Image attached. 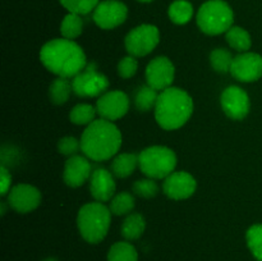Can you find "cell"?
<instances>
[{
    "instance_id": "5bb4252c",
    "label": "cell",
    "mask_w": 262,
    "mask_h": 261,
    "mask_svg": "<svg viewBox=\"0 0 262 261\" xmlns=\"http://www.w3.org/2000/svg\"><path fill=\"white\" fill-rule=\"evenodd\" d=\"M41 193L36 187L30 186V184H17L10 189L8 194V204L20 214H26L40 205Z\"/></svg>"
},
{
    "instance_id": "e575fe53",
    "label": "cell",
    "mask_w": 262,
    "mask_h": 261,
    "mask_svg": "<svg viewBox=\"0 0 262 261\" xmlns=\"http://www.w3.org/2000/svg\"><path fill=\"white\" fill-rule=\"evenodd\" d=\"M43 261H59V260H58V258H55V257H48V258H45Z\"/></svg>"
},
{
    "instance_id": "f1b7e54d",
    "label": "cell",
    "mask_w": 262,
    "mask_h": 261,
    "mask_svg": "<svg viewBox=\"0 0 262 261\" xmlns=\"http://www.w3.org/2000/svg\"><path fill=\"white\" fill-rule=\"evenodd\" d=\"M246 240L253 257L262 261V224L252 225L246 233Z\"/></svg>"
},
{
    "instance_id": "5b68a950",
    "label": "cell",
    "mask_w": 262,
    "mask_h": 261,
    "mask_svg": "<svg viewBox=\"0 0 262 261\" xmlns=\"http://www.w3.org/2000/svg\"><path fill=\"white\" fill-rule=\"evenodd\" d=\"M234 14L223 0H209L201 5L197 13V25L207 35H220L233 27Z\"/></svg>"
},
{
    "instance_id": "4dcf8cb0",
    "label": "cell",
    "mask_w": 262,
    "mask_h": 261,
    "mask_svg": "<svg viewBox=\"0 0 262 261\" xmlns=\"http://www.w3.org/2000/svg\"><path fill=\"white\" fill-rule=\"evenodd\" d=\"M135 194L140 197H145V199H151V197L156 196L159 192V186L154 179H140L133 183L132 187Z\"/></svg>"
},
{
    "instance_id": "e0dca14e",
    "label": "cell",
    "mask_w": 262,
    "mask_h": 261,
    "mask_svg": "<svg viewBox=\"0 0 262 261\" xmlns=\"http://www.w3.org/2000/svg\"><path fill=\"white\" fill-rule=\"evenodd\" d=\"M90 191L97 202L110 201L115 193V182L112 173L104 168L95 169L90 178Z\"/></svg>"
},
{
    "instance_id": "836d02e7",
    "label": "cell",
    "mask_w": 262,
    "mask_h": 261,
    "mask_svg": "<svg viewBox=\"0 0 262 261\" xmlns=\"http://www.w3.org/2000/svg\"><path fill=\"white\" fill-rule=\"evenodd\" d=\"M0 178H2V192H0V194L4 196V194H7L10 187V182H12V176L4 165H2V168H0Z\"/></svg>"
},
{
    "instance_id": "8fae6325",
    "label": "cell",
    "mask_w": 262,
    "mask_h": 261,
    "mask_svg": "<svg viewBox=\"0 0 262 261\" xmlns=\"http://www.w3.org/2000/svg\"><path fill=\"white\" fill-rule=\"evenodd\" d=\"M129 99L123 91H109L100 96L96 102L97 114L106 120H117L127 114Z\"/></svg>"
},
{
    "instance_id": "83f0119b",
    "label": "cell",
    "mask_w": 262,
    "mask_h": 261,
    "mask_svg": "<svg viewBox=\"0 0 262 261\" xmlns=\"http://www.w3.org/2000/svg\"><path fill=\"white\" fill-rule=\"evenodd\" d=\"M97 110L95 109L92 105L89 104H78L72 109L71 114H69V119L74 124H91L95 120V115H96Z\"/></svg>"
},
{
    "instance_id": "2e32d148",
    "label": "cell",
    "mask_w": 262,
    "mask_h": 261,
    "mask_svg": "<svg viewBox=\"0 0 262 261\" xmlns=\"http://www.w3.org/2000/svg\"><path fill=\"white\" fill-rule=\"evenodd\" d=\"M91 164L83 156L74 155L66 161L63 178L69 187L76 188L82 186L87 179L91 178Z\"/></svg>"
},
{
    "instance_id": "603a6c76",
    "label": "cell",
    "mask_w": 262,
    "mask_h": 261,
    "mask_svg": "<svg viewBox=\"0 0 262 261\" xmlns=\"http://www.w3.org/2000/svg\"><path fill=\"white\" fill-rule=\"evenodd\" d=\"M193 15V8H192L191 3L186 2V0H177V2L171 3L170 8H169V17L177 25H184V23L189 22Z\"/></svg>"
},
{
    "instance_id": "484cf974",
    "label": "cell",
    "mask_w": 262,
    "mask_h": 261,
    "mask_svg": "<svg viewBox=\"0 0 262 261\" xmlns=\"http://www.w3.org/2000/svg\"><path fill=\"white\" fill-rule=\"evenodd\" d=\"M159 94L156 92V90H154L152 87L143 86L136 94V106L140 112H148L152 107H155L156 101H158Z\"/></svg>"
},
{
    "instance_id": "d6a6232c",
    "label": "cell",
    "mask_w": 262,
    "mask_h": 261,
    "mask_svg": "<svg viewBox=\"0 0 262 261\" xmlns=\"http://www.w3.org/2000/svg\"><path fill=\"white\" fill-rule=\"evenodd\" d=\"M58 150L63 155L74 156L79 150H82L81 141L76 140L74 137H64L58 142Z\"/></svg>"
},
{
    "instance_id": "7402d4cb",
    "label": "cell",
    "mask_w": 262,
    "mask_h": 261,
    "mask_svg": "<svg viewBox=\"0 0 262 261\" xmlns=\"http://www.w3.org/2000/svg\"><path fill=\"white\" fill-rule=\"evenodd\" d=\"M107 261H138L137 250L128 242H117L110 247Z\"/></svg>"
},
{
    "instance_id": "9c48e42d",
    "label": "cell",
    "mask_w": 262,
    "mask_h": 261,
    "mask_svg": "<svg viewBox=\"0 0 262 261\" xmlns=\"http://www.w3.org/2000/svg\"><path fill=\"white\" fill-rule=\"evenodd\" d=\"M128 9L122 2L105 0L97 4L94 10V22L102 30H112L118 27L125 20Z\"/></svg>"
},
{
    "instance_id": "cb8c5ba5",
    "label": "cell",
    "mask_w": 262,
    "mask_h": 261,
    "mask_svg": "<svg viewBox=\"0 0 262 261\" xmlns=\"http://www.w3.org/2000/svg\"><path fill=\"white\" fill-rule=\"evenodd\" d=\"M82 30H83V20H82L81 15L76 14V13H69L64 17L60 26V32L64 38L73 40L81 35Z\"/></svg>"
},
{
    "instance_id": "30bf717a",
    "label": "cell",
    "mask_w": 262,
    "mask_h": 261,
    "mask_svg": "<svg viewBox=\"0 0 262 261\" xmlns=\"http://www.w3.org/2000/svg\"><path fill=\"white\" fill-rule=\"evenodd\" d=\"M174 66L165 56H158L148 63L146 68V81L156 91L169 89L174 81Z\"/></svg>"
},
{
    "instance_id": "4316f807",
    "label": "cell",
    "mask_w": 262,
    "mask_h": 261,
    "mask_svg": "<svg viewBox=\"0 0 262 261\" xmlns=\"http://www.w3.org/2000/svg\"><path fill=\"white\" fill-rule=\"evenodd\" d=\"M233 60H234V56L232 55V53L225 49H215L214 51L210 55V61H211V67L219 73H227L230 72L232 68Z\"/></svg>"
},
{
    "instance_id": "ac0fdd59",
    "label": "cell",
    "mask_w": 262,
    "mask_h": 261,
    "mask_svg": "<svg viewBox=\"0 0 262 261\" xmlns=\"http://www.w3.org/2000/svg\"><path fill=\"white\" fill-rule=\"evenodd\" d=\"M138 165V156L136 154H120L113 160L112 171L118 178L130 176Z\"/></svg>"
},
{
    "instance_id": "d6986e66",
    "label": "cell",
    "mask_w": 262,
    "mask_h": 261,
    "mask_svg": "<svg viewBox=\"0 0 262 261\" xmlns=\"http://www.w3.org/2000/svg\"><path fill=\"white\" fill-rule=\"evenodd\" d=\"M145 228L146 223L142 215L133 212V214L128 215L124 222H123L122 234L128 241L138 240L142 235V233L145 232Z\"/></svg>"
},
{
    "instance_id": "277c9868",
    "label": "cell",
    "mask_w": 262,
    "mask_h": 261,
    "mask_svg": "<svg viewBox=\"0 0 262 261\" xmlns=\"http://www.w3.org/2000/svg\"><path fill=\"white\" fill-rule=\"evenodd\" d=\"M112 211L102 202H91L81 207L77 217L79 233L89 243H99L106 237Z\"/></svg>"
},
{
    "instance_id": "7c38bea8",
    "label": "cell",
    "mask_w": 262,
    "mask_h": 261,
    "mask_svg": "<svg viewBox=\"0 0 262 261\" xmlns=\"http://www.w3.org/2000/svg\"><path fill=\"white\" fill-rule=\"evenodd\" d=\"M230 73L241 82H253L262 77V56L255 53H243L234 58Z\"/></svg>"
},
{
    "instance_id": "ffe728a7",
    "label": "cell",
    "mask_w": 262,
    "mask_h": 261,
    "mask_svg": "<svg viewBox=\"0 0 262 261\" xmlns=\"http://www.w3.org/2000/svg\"><path fill=\"white\" fill-rule=\"evenodd\" d=\"M72 91H73V86L68 78L59 77V78L54 79L53 83L50 84V90H49L51 102H54L55 105L64 104V102L68 101Z\"/></svg>"
},
{
    "instance_id": "9a60e30c",
    "label": "cell",
    "mask_w": 262,
    "mask_h": 261,
    "mask_svg": "<svg viewBox=\"0 0 262 261\" xmlns=\"http://www.w3.org/2000/svg\"><path fill=\"white\" fill-rule=\"evenodd\" d=\"M196 179L187 171H173L164 181V193L173 200H184L196 191Z\"/></svg>"
},
{
    "instance_id": "d590c367",
    "label": "cell",
    "mask_w": 262,
    "mask_h": 261,
    "mask_svg": "<svg viewBox=\"0 0 262 261\" xmlns=\"http://www.w3.org/2000/svg\"><path fill=\"white\" fill-rule=\"evenodd\" d=\"M138 2H142V3H150V2H152V0H138Z\"/></svg>"
},
{
    "instance_id": "6da1fadb",
    "label": "cell",
    "mask_w": 262,
    "mask_h": 261,
    "mask_svg": "<svg viewBox=\"0 0 262 261\" xmlns=\"http://www.w3.org/2000/svg\"><path fill=\"white\" fill-rule=\"evenodd\" d=\"M43 66L61 78H74L87 67L86 55L78 44L68 38L49 41L40 51Z\"/></svg>"
},
{
    "instance_id": "d4e9b609",
    "label": "cell",
    "mask_w": 262,
    "mask_h": 261,
    "mask_svg": "<svg viewBox=\"0 0 262 261\" xmlns=\"http://www.w3.org/2000/svg\"><path fill=\"white\" fill-rule=\"evenodd\" d=\"M109 209L114 215H127L135 209V199L128 192H120L110 200Z\"/></svg>"
},
{
    "instance_id": "3957f363",
    "label": "cell",
    "mask_w": 262,
    "mask_h": 261,
    "mask_svg": "<svg viewBox=\"0 0 262 261\" xmlns=\"http://www.w3.org/2000/svg\"><path fill=\"white\" fill-rule=\"evenodd\" d=\"M193 112V101L186 91L169 87L159 94L155 105V118L166 130L178 129L187 123Z\"/></svg>"
},
{
    "instance_id": "1f68e13d",
    "label": "cell",
    "mask_w": 262,
    "mask_h": 261,
    "mask_svg": "<svg viewBox=\"0 0 262 261\" xmlns=\"http://www.w3.org/2000/svg\"><path fill=\"white\" fill-rule=\"evenodd\" d=\"M138 68V63L135 56H125L118 64V73L122 78H130L136 74Z\"/></svg>"
},
{
    "instance_id": "44dd1931",
    "label": "cell",
    "mask_w": 262,
    "mask_h": 261,
    "mask_svg": "<svg viewBox=\"0 0 262 261\" xmlns=\"http://www.w3.org/2000/svg\"><path fill=\"white\" fill-rule=\"evenodd\" d=\"M227 41L233 49L241 53H246L251 48L250 33L238 26H233L227 31Z\"/></svg>"
},
{
    "instance_id": "ba28073f",
    "label": "cell",
    "mask_w": 262,
    "mask_h": 261,
    "mask_svg": "<svg viewBox=\"0 0 262 261\" xmlns=\"http://www.w3.org/2000/svg\"><path fill=\"white\" fill-rule=\"evenodd\" d=\"M73 92L79 97H94L104 95L109 87V81L104 74L95 69L94 64L83 69L72 81Z\"/></svg>"
},
{
    "instance_id": "8992f818",
    "label": "cell",
    "mask_w": 262,
    "mask_h": 261,
    "mask_svg": "<svg viewBox=\"0 0 262 261\" xmlns=\"http://www.w3.org/2000/svg\"><path fill=\"white\" fill-rule=\"evenodd\" d=\"M138 166L151 179H163L170 176L177 166L173 150L164 146H151L138 155Z\"/></svg>"
},
{
    "instance_id": "7a4b0ae2",
    "label": "cell",
    "mask_w": 262,
    "mask_h": 261,
    "mask_svg": "<svg viewBox=\"0 0 262 261\" xmlns=\"http://www.w3.org/2000/svg\"><path fill=\"white\" fill-rule=\"evenodd\" d=\"M120 146H122L120 130L110 120L102 118L94 120L82 133V151L87 158L94 161L109 160L119 151Z\"/></svg>"
},
{
    "instance_id": "52a82bcc",
    "label": "cell",
    "mask_w": 262,
    "mask_h": 261,
    "mask_svg": "<svg viewBox=\"0 0 262 261\" xmlns=\"http://www.w3.org/2000/svg\"><path fill=\"white\" fill-rule=\"evenodd\" d=\"M160 33L155 26L142 25L136 27L125 36L124 45L132 56H145L158 46Z\"/></svg>"
},
{
    "instance_id": "4fadbf2b",
    "label": "cell",
    "mask_w": 262,
    "mask_h": 261,
    "mask_svg": "<svg viewBox=\"0 0 262 261\" xmlns=\"http://www.w3.org/2000/svg\"><path fill=\"white\" fill-rule=\"evenodd\" d=\"M222 106L228 117L241 120L247 117L250 112V99L245 90L238 86H230L222 94Z\"/></svg>"
},
{
    "instance_id": "f546056e",
    "label": "cell",
    "mask_w": 262,
    "mask_h": 261,
    "mask_svg": "<svg viewBox=\"0 0 262 261\" xmlns=\"http://www.w3.org/2000/svg\"><path fill=\"white\" fill-rule=\"evenodd\" d=\"M59 2L66 9L69 10V13H76L79 15L89 14L99 4V0H59Z\"/></svg>"
}]
</instances>
